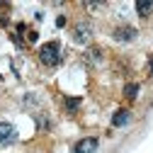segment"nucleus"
Listing matches in <instances>:
<instances>
[{"label":"nucleus","instance_id":"nucleus-10","mask_svg":"<svg viewBox=\"0 0 153 153\" xmlns=\"http://www.w3.org/2000/svg\"><path fill=\"white\" fill-rule=\"evenodd\" d=\"M151 75H153V61H151Z\"/></svg>","mask_w":153,"mask_h":153},{"label":"nucleus","instance_id":"nucleus-3","mask_svg":"<svg viewBox=\"0 0 153 153\" xmlns=\"http://www.w3.org/2000/svg\"><path fill=\"white\" fill-rule=\"evenodd\" d=\"M97 146H100V141L95 139V136H90V139H83V141L75 143L73 146V153H95Z\"/></svg>","mask_w":153,"mask_h":153},{"label":"nucleus","instance_id":"nucleus-1","mask_svg":"<svg viewBox=\"0 0 153 153\" xmlns=\"http://www.w3.org/2000/svg\"><path fill=\"white\" fill-rule=\"evenodd\" d=\"M61 59H63V53H61V44H59V42H49V44H44V46L39 49V61H42L44 66H49V68L59 66Z\"/></svg>","mask_w":153,"mask_h":153},{"label":"nucleus","instance_id":"nucleus-8","mask_svg":"<svg viewBox=\"0 0 153 153\" xmlns=\"http://www.w3.org/2000/svg\"><path fill=\"white\" fill-rule=\"evenodd\" d=\"M78 107H80V100L78 97H66V109L68 112H75Z\"/></svg>","mask_w":153,"mask_h":153},{"label":"nucleus","instance_id":"nucleus-4","mask_svg":"<svg viewBox=\"0 0 153 153\" xmlns=\"http://www.w3.org/2000/svg\"><path fill=\"white\" fill-rule=\"evenodd\" d=\"M90 32H92L90 25H88V22H80L78 27L73 29V39H75V42H80V44H85V42L90 39Z\"/></svg>","mask_w":153,"mask_h":153},{"label":"nucleus","instance_id":"nucleus-9","mask_svg":"<svg viewBox=\"0 0 153 153\" xmlns=\"http://www.w3.org/2000/svg\"><path fill=\"white\" fill-rule=\"evenodd\" d=\"M136 92H139V85H136V83H131V85H126V88H124V95H126L129 100L136 97Z\"/></svg>","mask_w":153,"mask_h":153},{"label":"nucleus","instance_id":"nucleus-7","mask_svg":"<svg viewBox=\"0 0 153 153\" xmlns=\"http://www.w3.org/2000/svg\"><path fill=\"white\" fill-rule=\"evenodd\" d=\"M151 10H153V3H151V0H139V3H136V12H139L141 17H146Z\"/></svg>","mask_w":153,"mask_h":153},{"label":"nucleus","instance_id":"nucleus-6","mask_svg":"<svg viewBox=\"0 0 153 153\" xmlns=\"http://www.w3.org/2000/svg\"><path fill=\"white\" fill-rule=\"evenodd\" d=\"M129 109H117L114 112V117H112V126H124L126 122H129Z\"/></svg>","mask_w":153,"mask_h":153},{"label":"nucleus","instance_id":"nucleus-5","mask_svg":"<svg viewBox=\"0 0 153 153\" xmlns=\"http://www.w3.org/2000/svg\"><path fill=\"white\" fill-rule=\"evenodd\" d=\"M134 36H136V29L134 27H117L114 29V39L117 42H131Z\"/></svg>","mask_w":153,"mask_h":153},{"label":"nucleus","instance_id":"nucleus-2","mask_svg":"<svg viewBox=\"0 0 153 153\" xmlns=\"http://www.w3.org/2000/svg\"><path fill=\"white\" fill-rule=\"evenodd\" d=\"M12 141H17V131L12 124L0 122V146H10Z\"/></svg>","mask_w":153,"mask_h":153}]
</instances>
